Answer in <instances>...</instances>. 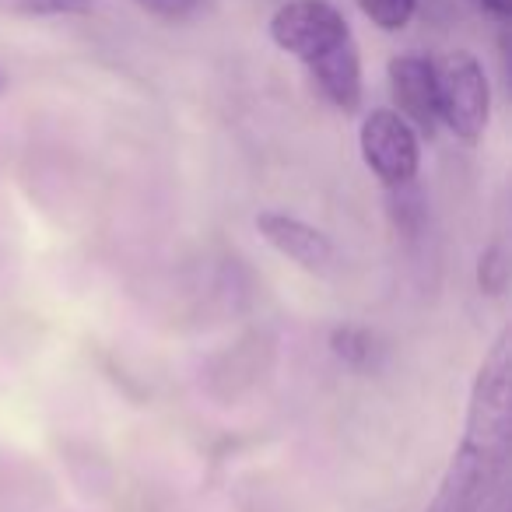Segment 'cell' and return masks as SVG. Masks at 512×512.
Returning <instances> with one entry per match:
<instances>
[{
    "label": "cell",
    "instance_id": "1",
    "mask_svg": "<svg viewBox=\"0 0 512 512\" xmlns=\"http://www.w3.org/2000/svg\"><path fill=\"white\" fill-rule=\"evenodd\" d=\"M512 456V334L502 330L477 365L463 439L425 512H481Z\"/></svg>",
    "mask_w": 512,
    "mask_h": 512
},
{
    "label": "cell",
    "instance_id": "2",
    "mask_svg": "<svg viewBox=\"0 0 512 512\" xmlns=\"http://www.w3.org/2000/svg\"><path fill=\"white\" fill-rule=\"evenodd\" d=\"M267 32L281 53L306 67L330 106L358 113L365 95L362 53L348 18L330 0H288L271 15Z\"/></svg>",
    "mask_w": 512,
    "mask_h": 512
},
{
    "label": "cell",
    "instance_id": "3",
    "mask_svg": "<svg viewBox=\"0 0 512 512\" xmlns=\"http://www.w3.org/2000/svg\"><path fill=\"white\" fill-rule=\"evenodd\" d=\"M432 64L439 123L453 130V137H460L463 144H477L491 120V85L481 60L467 50H456Z\"/></svg>",
    "mask_w": 512,
    "mask_h": 512
},
{
    "label": "cell",
    "instance_id": "4",
    "mask_svg": "<svg viewBox=\"0 0 512 512\" xmlns=\"http://www.w3.org/2000/svg\"><path fill=\"white\" fill-rule=\"evenodd\" d=\"M358 148L369 172L386 190H400L418 179L421 137L397 109H372L358 130Z\"/></svg>",
    "mask_w": 512,
    "mask_h": 512
},
{
    "label": "cell",
    "instance_id": "5",
    "mask_svg": "<svg viewBox=\"0 0 512 512\" xmlns=\"http://www.w3.org/2000/svg\"><path fill=\"white\" fill-rule=\"evenodd\" d=\"M397 113L418 130V137L439 134V95H435V64L421 53H397L386 67Z\"/></svg>",
    "mask_w": 512,
    "mask_h": 512
},
{
    "label": "cell",
    "instance_id": "6",
    "mask_svg": "<svg viewBox=\"0 0 512 512\" xmlns=\"http://www.w3.org/2000/svg\"><path fill=\"white\" fill-rule=\"evenodd\" d=\"M256 232H260V239L267 246L278 249L281 256H288L302 271L323 274L334 264V242H330V235H323L320 228L306 225L302 218H292L285 211H260L256 214Z\"/></svg>",
    "mask_w": 512,
    "mask_h": 512
},
{
    "label": "cell",
    "instance_id": "7",
    "mask_svg": "<svg viewBox=\"0 0 512 512\" xmlns=\"http://www.w3.org/2000/svg\"><path fill=\"white\" fill-rule=\"evenodd\" d=\"M355 4H358V11L376 25V29L400 32L414 22L421 0H355Z\"/></svg>",
    "mask_w": 512,
    "mask_h": 512
},
{
    "label": "cell",
    "instance_id": "8",
    "mask_svg": "<svg viewBox=\"0 0 512 512\" xmlns=\"http://www.w3.org/2000/svg\"><path fill=\"white\" fill-rule=\"evenodd\" d=\"M0 11L22 18H78L92 15V0H0Z\"/></svg>",
    "mask_w": 512,
    "mask_h": 512
},
{
    "label": "cell",
    "instance_id": "9",
    "mask_svg": "<svg viewBox=\"0 0 512 512\" xmlns=\"http://www.w3.org/2000/svg\"><path fill=\"white\" fill-rule=\"evenodd\" d=\"M330 348L344 365H355V369H365L372 362V355H376V341L362 327H337L330 334Z\"/></svg>",
    "mask_w": 512,
    "mask_h": 512
},
{
    "label": "cell",
    "instance_id": "10",
    "mask_svg": "<svg viewBox=\"0 0 512 512\" xmlns=\"http://www.w3.org/2000/svg\"><path fill=\"white\" fill-rule=\"evenodd\" d=\"M509 281V264H505V249L491 246L481 253V264H477V285L488 295H498Z\"/></svg>",
    "mask_w": 512,
    "mask_h": 512
},
{
    "label": "cell",
    "instance_id": "11",
    "mask_svg": "<svg viewBox=\"0 0 512 512\" xmlns=\"http://www.w3.org/2000/svg\"><path fill=\"white\" fill-rule=\"evenodd\" d=\"M137 8L148 11L151 18L158 22H190L200 8H204V0H134Z\"/></svg>",
    "mask_w": 512,
    "mask_h": 512
},
{
    "label": "cell",
    "instance_id": "12",
    "mask_svg": "<svg viewBox=\"0 0 512 512\" xmlns=\"http://www.w3.org/2000/svg\"><path fill=\"white\" fill-rule=\"evenodd\" d=\"M477 4L495 18H509V11H512V0H477Z\"/></svg>",
    "mask_w": 512,
    "mask_h": 512
},
{
    "label": "cell",
    "instance_id": "13",
    "mask_svg": "<svg viewBox=\"0 0 512 512\" xmlns=\"http://www.w3.org/2000/svg\"><path fill=\"white\" fill-rule=\"evenodd\" d=\"M4 88H8V78H4V71H0V92H4Z\"/></svg>",
    "mask_w": 512,
    "mask_h": 512
}]
</instances>
